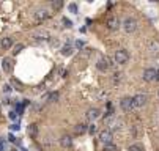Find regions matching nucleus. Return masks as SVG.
<instances>
[{"label": "nucleus", "mask_w": 159, "mask_h": 151, "mask_svg": "<svg viewBox=\"0 0 159 151\" xmlns=\"http://www.w3.org/2000/svg\"><path fill=\"white\" fill-rule=\"evenodd\" d=\"M118 25H120V19L118 17H109V21H107V27L110 28V30H115V28H118Z\"/></svg>", "instance_id": "13"}, {"label": "nucleus", "mask_w": 159, "mask_h": 151, "mask_svg": "<svg viewBox=\"0 0 159 151\" xmlns=\"http://www.w3.org/2000/svg\"><path fill=\"white\" fill-rule=\"evenodd\" d=\"M16 129L19 131V126H17V125H13V126H11V131H16Z\"/></svg>", "instance_id": "30"}, {"label": "nucleus", "mask_w": 159, "mask_h": 151, "mask_svg": "<svg viewBox=\"0 0 159 151\" xmlns=\"http://www.w3.org/2000/svg\"><path fill=\"white\" fill-rule=\"evenodd\" d=\"M22 49H24V44H22V43H19V44L13 46V55H17V54H19Z\"/></svg>", "instance_id": "19"}, {"label": "nucleus", "mask_w": 159, "mask_h": 151, "mask_svg": "<svg viewBox=\"0 0 159 151\" xmlns=\"http://www.w3.org/2000/svg\"><path fill=\"white\" fill-rule=\"evenodd\" d=\"M63 24H65V27H72V22L69 21V19H66V17H63Z\"/></svg>", "instance_id": "26"}, {"label": "nucleus", "mask_w": 159, "mask_h": 151, "mask_svg": "<svg viewBox=\"0 0 159 151\" xmlns=\"http://www.w3.org/2000/svg\"><path fill=\"white\" fill-rule=\"evenodd\" d=\"M58 99V93H52L48 96V99H46V102H54V101H57Z\"/></svg>", "instance_id": "22"}, {"label": "nucleus", "mask_w": 159, "mask_h": 151, "mask_svg": "<svg viewBox=\"0 0 159 151\" xmlns=\"http://www.w3.org/2000/svg\"><path fill=\"white\" fill-rule=\"evenodd\" d=\"M132 101H134V107H143L147 104V96L145 94H136Z\"/></svg>", "instance_id": "8"}, {"label": "nucleus", "mask_w": 159, "mask_h": 151, "mask_svg": "<svg viewBox=\"0 0 159 151\" xmlns=\"http://www.w3.org/2000/svg\"><path fill=\"white\" fill-rule=\"evenodd\" d=\"M88 132H90V134L93 135V134H95V132H96V126H95V125H91V126H88Z\"/></svg>", "instance_id": "27"}, {"label": "nucleus", "mask_w": 159, "mask_h": 151, "mask_svg": "<svg viewBox=\"0 0 159 151\" xmlns=\"http://www.w3.org/2000/svg\"><path fill=\"white\" fill-rule=\"evenodd\" d=\"M136 28H137V21L134 17H126L123 21V30L126 33H134Z\"/></svg>", "instance_id": "1"}, {"label": "nucleus", "mask_w": 159, "mask_h": 151, "mask_svg": "<svg viewBox=\"0 0 159 151\" xmlns=\"http://www.w3.org/2000/svg\"><path fill=\"white\" fill-rule=\"evenodd\" d=\"M3 149V139H0V151Z\"/></svg>", "instance_id": "31"}, {"label": "nucleus", "mask_w": 159, "mask_h": 151, "mask_svg": "<svg viewBox=\"0 0 159 151\" xmlns=\"http://www.w3.org/2000/svg\"><path fill=\"white\" fill-rule=\"evenodd\" d=\"M0 46H2L3 47V49H10V47H13V40H11V38H3V40H2V43H0Z\"/></svg>", "instance_id": "16"}, {"label": "nucleus", "mask_w": 159, "mask_h": 151, "mask_svg": "<svg viewBox=\"0 0 159 151\" xmlns=\"http://www.w3.org/2000/svg\"><path fill=\"white\" fill-rule=\"evenodd\" d=\"M104 151H118V148L114 143H107V145H104Z\"/></svg>", "instance_id": "21"}, {"label": "nucleus", "mask_w": 159, "mask_h": 151, "mask_svg": "<svg viewBox=\"0 0 159 151\" xmlns=\"http://www.w3.org/2000/svg\"><path fill=\"white\" fill-rule=\"evenodd\" d=\"M148 51L151 54H159V40H151L148 43Z\"/></svg>", "instance_id": "12"}, {"label": "nucleus", "mask_w": 159, "mask_h": 151, "mask_svg": "<svg viewBox=\"0 0 159 151\" xmlns=\"http://www.w3.org/2000/svg\"><path fill=\"white\" fill-rule=\"evenodd\" d=\"M2 68H3L5 72H11L13 71V60L8 58V57H6V58H3L2 60Z\"/></svg>", "instance_id": "11"}, {"label": "nucleus", "mask_w": 159, "mask_h": 151, "mask_svg": "<svg viewBox=\"0 0 159 151\" xmlns=\"http://www.w3.org/2000/svg\"><path fill=\"white\" fill-rule=\"evenodd\" d=\"M10 118H11V120H16V113H14V112H10Z\"/></svg>", "instance_id": "29"}, {"label": "nucleus", "mask_w": 159, "mask_h": 151, "mask_svg": "<svg viewBox=\"0 0 159 151\" xmlns=\"http://www.w3.org/2000/svg\"><path fill=\"white\" fill-rule=\"evenodd\" d=\"M112 139H114V134H112V131L104 129V131H101V132H99V140H101L104 145L112 143Z\"/></svg>", "instance_id": "3"}, {"label": "nucleus", "mask_w": 159, "mask_h": 151, "mask_svg": "<svg viewBox=\"0 0 159 151\" xmlns=\"http://www.w3.org/2000/svg\"><path fill=\"white\" fill-rule=\"evenodd\" d=\"M99 115H101V112H99V109H96V107L87 110V120H88V121H95L96 118H99Z\"/></svg>", "instance_id": "9"}, {"label": "nucleus", "mask_w": 159, "mask_h": 151, "mask_svg": "<svg viewBox=\"0 0 159 151\" xmlns=\"http://www.w3.org/2000/svg\"><path fill=\"white\" fill-rule=\"evenodd\" d=\"M88 128L85 123H79V125H76V128H74V131H76V134H83Z\"/></svg>", "instance_id": "17"}, {"label": "nucleus", "mask_w": 159, "mask_h": 151, "mask_svg": "<svg viewBox=\"0 0 159 151\" xmlns=\"http://www.w3.org/2000/svg\"><path fill=\"white\" fill-rule=\"evenodd\" d=\"M128 151H143V146L140 145V143H134V145H131L128 148Z\"/></svg>", "instance_id": "20"}, {"label": "nucleus", "mask_w": 159, "mask_h": 151, "mask_svg": "<svg viewBox=\"0 0 159 151\" xmlns=\"http://www.w3.org/2000/svg\"><path fill=\"white\" fill-rule=\"evenodd\" d=\"M120 80H121V72H117V74H114V83L117 85Z\"/></svg>", "instance_id": "24"}, {"label": "nucleus", "mask_w": 159, "mask_h": 151, "mask_svg": "<svg viewBox=\"0 0 159 151\" xmlns=\"http://www.w3.org/2000/svg\"><path fill=\"white\" fill-rule=\"evenodd\" d=\"M63 6V2H60V0H57V2H52V8L54 9H60Z\"/></svg>", "instance_id": "23"}, {"label": "nucleus", "mask_w": 159, "mask_h": 151, "mask_svg": "<svg viewBox=\"0 0 159 151\" xmlns=\"http://www.w3.org/2000/svg\"><path fill=\"white\" fill-rule=\"evenodd\" d=\"M49 16H51V13L48 11V9H38V11L33 13V19L36 22H41V21H44V19H48Z\"/></svg>", "instance_id": "6"}, {"label": "nucleus", "mask_w": 159, "mask_h": 151, "mask_svg": "<svg viewBox=\"0 0 159 151\" xmlns=\"http://www.w3.org/2000/svg\"><path fill=\"white\" fill-rule=\"evenodd\" d=\"M8 139H10V142H16V139H14V135H10V137H8Z\"/></svg>", "instance_id": "33"}, {"label": "nucleus", "mask_w": 159, "mask_h": 151, "mask_svg": "<svg viewBox=\"0 0 159 151\" xmlns=\"http://www.w3.org/2000/svg\"><path fill=\"white\" fill-rule=\"evenodd\" d=\"M10 91H11L10 85H3V93H10Z\"/></svg>", "instance_id": "28"}, {"label": "nucleus", "mask_w": 159, "mask_h": 151, "mask_svg": "<svg viewBox=\"0 0 159 151\" xmlns=\"http://www.w3.org/2000/svg\"><path fill=\"white\" fill-rule=\"evenodd\" d=\"M72 46L71 44H65V46H62V55H65V57H69V55H72Z\"/></svg>", "instance_id": "15"}, {"label": "nucleus", "mask_w": 159, "mask_h": 151, "mask_svg": "<svg viewBox=\"0 0 159 151\" xmlns=\"http://www.w3.org/2000/svg\"><path fill=\"white\" fill-rule=\"evenodd\" d=\"M76 46H77V47H82V46H83V43H82V41H77V43H76Z\"/></svg>", "instance_id": "32"}, {"label": "nucleus", "mask_w": 159, "mask_h": 151, "mask_svg": "<svg viewBox=\"0 0 159 151\" xmlns=\"http://www.w3.org/2000/svg\"><path fill=\"white\" fill-rule=\"evenodd\" d=\"M60 145H62L63 148H69V146L72 145V139H71L69 135H62V137H60Z\"/></svg>", "instance_id": "14"}, {"label": "nucleus", "mask_w": 159, "mask_h": 151, "mask_svg": "<svg viewBox=\"0 0 159 151\" xmlns=\"http://www.w3.org/2000/svg\"><path fill=\"white\" fill-rule=\"evenodd\" d=\"M17 151H25V149H17Z\"/></svg>", "instance_id": "34"}, {"label": "nucleus", "mask_w": 159, "mask_h": 151, "mask_svg": "<svg viewBox=\"0 0 159 151\" xmlns=\"http://www.w3.org/2000/svg\"><path fill=\"white\" fill-rule=\"evenodd\" d=\"M120 107L123 109L125 112H131L134 109V101H132V98H123L120 101Z\"/></svg>", "instance_id": "5"}, {"label": "nucleus", "mask_w": 159, "mask_h": 151, "mask_svg": "<svg viewBox=\"0 0 159 151\" xmlns=\"http://www.w3.org/2000/svg\"><path fill=\"white\" fill-rule=\"evenodd\" d=\"M107 129L109 131H115V129H120L121 128V120H118V118H110V120H107Z\"/></svg>", "instance_id": "10"}, {"label": "nucleus", "mask_w": 159, "mask_h": 151, "mask_svg": "<svg viewBox=\"0 0 159 151\" xmlns=\"http://www.w3.org/2000/svg\"><path fill=\"white\" fill-rule=\"evenodd\" d=\"M110 66H112V63H110V60L107 58V57H102V58H99L98 63H96V68L99 71H102V72H106Z\"/></svg>", "instance_id": "4"}, {"label": "nucleus", "mask_w": 159, "mask_h": 151, "mask_svg": "<svg viewBox=\"0 0 159 151\" xmlns=\"http://www.w3.org/2000/svg\"><path fill=\"white\" fill-rule=\"evenodd\" d=\"M29 134H30V137H36L38 135V125H30L29 126Z\"/></svg>", "instance_id": "18"}, {"label": "nucleus", "mask_w": 159, "mask_h": 151, "mask_svg": "<svg viewBox=\"0 0 159 151\" xmlns=\"http://www.w3.org/2000/svg\"><path fill=\"white\" fill-rule=\"evenodd\" d=\"M115 61L118 63V65H126L128 63V60H129V52L126 51V49H118L117 52H115Z\"/></svg>", "instance_id": "2"}, {"label": "nucleus", "mask_w": 159, "mask_h": 151, "mask_svg": "<svg viewBox=\"0 0 159 151\" xmlns=\"http://www.w3.org/2000/svg\"><path fill=\"white\" fill-rule=\"evenodd\" d=\"M68 8H69V11H71V13H74V14L77 13V5H76V3H71Z\"/></svg>", "instance_id": "25"}, {"label": "nucleus", "mask_w": 159, "mask_h": 151, "mask_svg": "<svg viewBox=\"0 0 159 151\" xmlns=\"http://www.w3.org/2000/svg\"><path fill=\"white\" fill-rule=\"evenodd\" d=\"M156 74H157V69H154V68L145 69V71H143V80H147V82L156 80Z\"/></svg>", "instance_id": "7"}]
</instances>
